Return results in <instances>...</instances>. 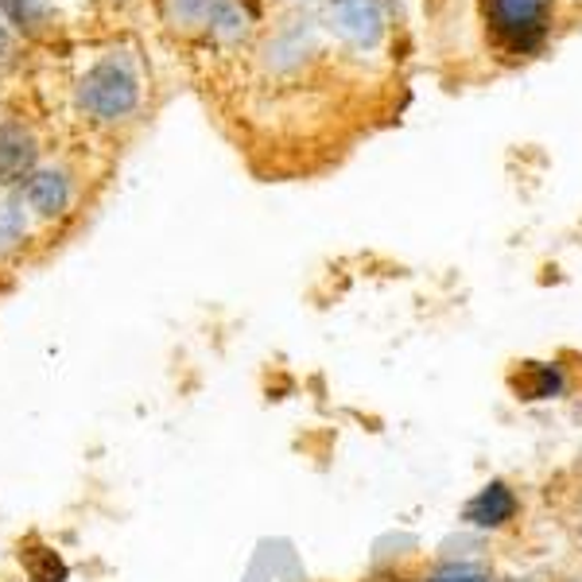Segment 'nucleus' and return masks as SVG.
I'll return each instance as SVG.
<instances>
[{"mask_svg": "<svg viewBox=\"0 0 582 582\" xmlns=\"http://www.w3.org/2000/svg\"><path fill=\"white\" fill-rule=\"evenodd\" d=\"M74 110L97 133H117L144 110V79L133 55H105L74 86Z\"/></svg>", "mask_w": 582, "mask_h": 582, "instance_id": "nucleus-1", "label": "nucleus"}, {"mask_svg": "<svg viewBox=\"0 0 582 582\" xmlns=\"http://www.w3.org/2000/svg\"><path fill=\"white\" fill-rule=\"evenodd\" d=\"M555 0H481V24L501 55L532 59L551 35Z\"/></svg>", "mask_w": 582, "mask_h": 582, "instance_id": "nucleus-2", "label": "nucleus"}, {"mask_svg": "<svg viewBox=\"0 0 582 582\" xmlns=\"http://www.w3.org/2000/svg\"><path fill=\"white\" fill-rule=\"evenodd\" d=\"M17 195L32 210L43 229L63 226L82 206V175L66 159H40L24 179L17 183Z\"/></svg>", "mask_w": 582, "mask_h": 582, "instance_id": "nucleus-3", "label": "nucleus"}, {"mask_svg": "<svg viewBox=\"0 0 582 582\" xmlns=\"http://www.w3.org/2000/svg\"><path fill=\"white\" fill-rule=\"evenodd\" d=\"M520 512H524V501H520L517 486L505 478H489L463 501L458 524L470 528V532L493 536V532H505V528L517 524Z\"/></svg>", "mask_w": 582, "mask_h": 582, "instance_id": "nucleus-4", "label": "nucleus"}, {"mask_svg": "<svg viewBox=\"0 0 582 582\" xmlns=\"http://www.w3.org/2000/svg\"><path fill=\"white\" fill-rule=\"evenodd\" d=\"M331 4V32L350 48H377L385 40V12L377 0H326Z\"/></svg>", "mask_w": 582, "mask_h": 582, "instance_id": "nucleus-5", "label": "nucleus"}, {"mask_svg": "<svg viewBox=\"0 0 582 582\" xmlns=\"http://www.w3.org/2000/svg\"><path fill=\"white\" fill-rule=\"evenodd\" d=\"M43 159V148L28 125L0 121V190L17 187L28 172Z\"/></svg>", "mask_w": 582, "mask_h": 582, "instance_id": "nucleus-6", "label": "nucleus"}, {"mask_svg": "<svg viewBox=\"0 0 582 582\" xmlns=\"http://www.w3.org/2000/svg\"><path fill=\"white\" fill-rule=\"evenodd\" d=\"M40 229L43 226L32 218V210H28L24 198L17 195V187L0 190V260L20 257Z\"/></svg>", "mask_w": 582, "mask_h": 582, "instance_id": "nucleus-7", "label": "nucleus"}, {"mask_svg": "<svg viewBox=\"0 0 582 582\" xmlns=\"http://www.w3.org/2000/svg\"><path fill=\"white\" fill-rule=\"evenodd\" d=\"M512 385H517L520 401H559L571 381L559 362H524Z\"/></svg>", "mask_w": 582, "mask_h": 582, "instance_id": "nucleus-8", "label": "nucleus"}, {"mask_svg": "<svg viewBox=\"0 0 582 582\" xmlns=\"http://www.w3.org/2000/svg\"><path fill=\"white\" fill-rule=\"evenodd\" d=\"M419 582H501L497 571L486 563V559H470V555H443L435 559L424 571Z\"/></svg>", "mask_w": 582, "mask_h": 582, "instance_id": "nucleus-9", "label": "nucleus"}]
</instances>
